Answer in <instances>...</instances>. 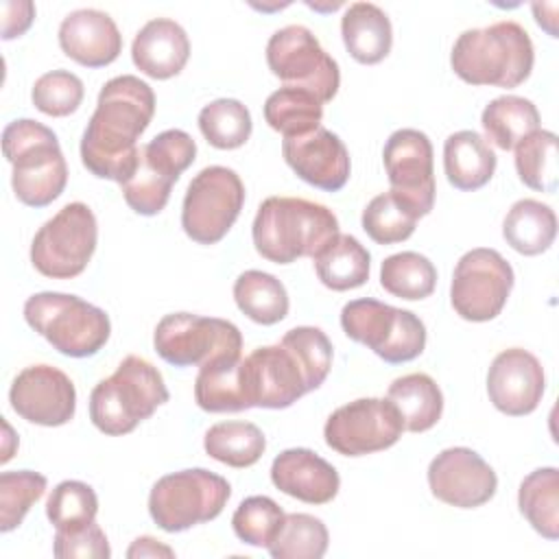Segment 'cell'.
I'll return each mask as SVG.
<instances>
[{"label": "cell", "instance_id": "1", "mask_svg": "<svg viewBox=\"0 0 559 559\" xmlns=\"http://www.w3.org/2000/svg\"><path fill=\"white\" fill-rule=\"evenodd\" d=\"M155 114L151 85L133 74L109 79L96 100V109L81 138V162L98 179L120 186L140 162L138 138Z\"/></svg>", "mask_w": 559, "mask_h": 559}, {"label": "cell", "instance_id": "2", "mask_svg": "<svg viewBox=\"0 0 559 559\" xmlns=\"http://www.w3.org/2000/svg\"><path fill=\"white\" fill-rule=\"evenodd\" d=\"M533 63V41L513 20L463 31L450 52L454 74L469 85L518 87L531 76Z\"/></svg>", "mask_w": 559, "mask_h": 559}, {"label": "cell", "instance_id": "3", "mask_svg": "<svg viewBox=\"0 0 559 559\" xmlns=\"http://www.w3.org/2000/svg\"><path fill=\"white\" fill-rule=\"evenodd\" d=\"M336 234V214L321 203L299 197L264 199L251 227L255 251L275 264H290L297 258H314Z\"/></svg>", "mask_w": 559, "mask_h": 559}, {"label": "cell", "instance_id": "4", "mask_svg": "<svg viewBox=\"0 0 559 559\" xmlns=\"http://www.w3.org/2000/svg\"><path fill=\"white\" fill-rule=\"evenodd\" d=\"M2 153L11 162V186L28 207H46L61 197L68 183V164L59 140L46 124L20 118L2 131Z\"/></svg>", "mask_w": 559, "mask_h": 559}, {"label": "cell", "instance_id": "5", "mask_svg": "<svg viewBox=\"0 0 559 559\" xmlns=\"http://www.w3.org/2000/svg\"><path fill=\"white\" fill-rule=\"evenodd\" d=\"M166 402L168 389L159 369L146 358L131 354L109 378L92 389L90 419L100 432L122 437Z\"/></svg>", "mask_w": 559, "mask_h": 559}, {"label": "cell", "instance_id": "6", "mask_svg": "<svg viewBox=\"0 0 559 559\" xmlns=\"http://www.w3.org/2000/svg\"><path fill=\"white\" fill-rule=\"evenodd\" d=\"M24 319L59 354L70 358L98 354L111 334L103 308L68 293L44 290L31 295L24 301Z\"/></svg>", "mask_w": 559, "mask_h": 559}, {"label": "cell", "instance_id": "7", "mask_svg": "<svg viewBox=\"0 0 559 559\" xmlns=\"http://www.w3.org/2000/svg\"><path fill=\"white\" fill-rule=\"evenodd\" d=\"M231 496L229 483L203 467L162 476L148 493V513L166 533H181L221 515Z\"/></svg>", "mask_w": 559, "mask_h": 559}, {"label": "cell", "instance_id": "8", "mask_svg": "<svg viewBox=\"0 0 559 559\" xmlns=\"http://www.w3.org/2000/svg\"><path fill=\"white\" fill-rule=\"evenodd\" d=\"M341 328L389 365L415 360L426 347V325L415 312L369 297L343 306Z\"/></svg>", "mask_w": 559, "mask_h": 559}, {"label": "cell", "instance_id": "9", "mask_svg": "<svg viewBox=\"0 0 559 559\" xmlns=\"http://www.w3.org/2000/svg\"><path fill=\"white\" fill-rule=\"evenodd\" d=\"M98 242V225L90 205L74 201L48 218L31 242V264L52 280L81 275Z\"/></svg>", "mask_w": 559, "mask_h": 559}, {"label": "cell", "instance_id": "10", "mask_svg": "<svg viewBox=\"0 0 559 559\" xmlns=\"http://www.w3.org/2000/svg\"><path fill=\"white\" fill-rule=\"evenodd\" d=\"M153 347L173 367H203L216 358L242 356V334L227 319L170 312L155 325Z\"/></svg>", "mask_w": 559, "mask_h": 559}, {"label": "cell", "instance_id": "11", "mask_svg": "<svg viewBox=\"0 0 559 559\" xmlns=\"http://www.w3.org/2000/svg\"><path fill=\"white\" fill-rule=\"evenodd\" d=\"M245 205V183L227 166H207L188 183L181 227L199 245H216L227 236Z\"/></svg>", "mask_w": 559, "mask_h": 559}, {"label": "cell", "instance_id": "12", "mask_svg": "<svg viewBox=\"0 0 559 559\" xmlns=\"http://www.w3.org/2000/svg\"><path fill=\"white\" fill-rule=\"evenodd\" d=\"M266 63L284 85L306 90L321 103H330L338 92V63L321 48L312 31L301 24L284 26L271 35Z\"/></svg>", "mask_w": 559, "mask_h": 559}, {"label": "cell", "instance_id": "13", "mask_svg": "<svg viewBox=\"0 0 559 559\" xmlns=\"http://www.w3.org/2000/svg\"><path fill=\"white\" fill-rule=\"evenodd\" d=\"M513 282L511 264L496 249H472L463 253L454 266L450 304L465 321H491L502 312Z\"/></svg>", "mask_w": 559, "mask_h": 559}, {"label": "cell", "instance_id": "14", "mask_svg": "<svg viewBox=\"0 0 559 559\" xmlns=\"http://www.w3.org/2000/svg\"><path fill=\"white\" fill-rule=\"evenodd\" d=\"M402 417L389 400L360 397L338 406L323 426L328 448L343 456H365L397 443Z\"/></svg>", "mask_w": 559, "mask_h": 559}, {"label": "cell", "instance_id": "15", "mask_svg": "<svg viewBox=\"0 0 559 559\" xmlns=\"http://www.w3.org/2000/svg\"><path fill=\"white\" fill-rule=\"evenodd\" d=\"M384 170L391 194L417 218L430 214L435 205V168L432 144L419 129H397L382 148Z\"/></svg>", "mask_w": 559, "mask_h": 559}, {"label": "cell", "instance_id": "16", "mask_svg": "<svg viewBox=\"0 0 559 559\" xmlns=\"http://www.w3.org/2000/svg\"><path fill=\"white\" fill-rule=\"evenodd\" d=\"M428 485L437 500L456 509H476L498 489L491 465L472 448H445L428 465Z\"/></svg>", "mask_w": 559, "mask_h": 559}, {"label": "cell", "instance_id": "17", "mask_svg": "<svg viewBox=\"0 0 559 559\" xmlns=\"http://www.w3.org/2000/svg\"><path fill=\"white\" fill-rule=\"evenodd\" d=\"M11 408L26 421L55 428L74 417L76 389L68 373L52 365L24 367L9 391Z\"/></svg>", "mask_w": 559, "mask_h": 559}, {"label": "cell", "instance_id": "18", "mask_svg": "<svg viewBox=\"0 0 559 559\" xmlns=\"http://www.w3.org/2000/svg\"><path fill=\"white\" fill-rule=\"evenodd\" d=\"M242 380L249 408H288L308 391L297 358L282 345H264L242 358Z\"/></svg>", "mask_w": 559, "mask_h": 559}, {"label": "cell", "instance_id": "19", "mask_svg": "<svg viewBox=\"0 0 559 559\" xmlns=\"http://www.w3.org/2000/svg\"><path fill=\"white\" fill-rule=\"evenodd\" d=\"M544 389V367L531 352L509 347L491 360L487 371V395L500 413L509 417L533 413L542 402Z\"/></svg>", "mask_w": 559, "mask_h": 559}, {"label": "cell", "instance_id": "20", "mask_svg": "<svg viewBox=\"0 0 559 559\" xmlns=\"http://www.w3.org/2000/svg\"><path fill=\"white\" fill-rule=\"evenodd\" d=\"M282 155L299 179L319 190L338 192L349 179L352 164L347 146L325 127L304 135L284 138Z\"/></svg>", "mask_w": 559, "mask_h": 559}, {"label": "cell", "instance_id": "21", "mask_svg": "<svg viewBox=\"0 0 559 559\" xmlns=\"http://www.w3.org/2000/svg\"><path fill=\"white\" fill-rule=\"evenodd\" d=\"M59 46L85 68H105L122 52V35L105 11L76 9L59 24Z\"/></svg>", "mask_w": 559, "mask_h": 559}, {"label": "cell", "instance_id": "22", "mask_svg": "<svg viewBox=\"0 0 559 559\" xmlns=\"http://www.w3.org/2000/svg\"><path fill=\"white\" fill-rule=\"evenodd\" d=\"M271 480L282 493L308 504H325L341 489L334 465L308 448L280 452L271 465Z\"/></svg>", "mask_w": 559, "mask_h": 559}, {"label": "cell", "instance_id": "23", "mask_svg": "<svg viewBox=\"0 0 559 559\" xmlns=\"http://www.w3.org/2000/svg\"><path fill=\"white\" fill-rule=\"evenodd\" d=\"M190 57V39L181 24L168 17L146 22L131 44L133 66L157 81L177 76Z\"/></svg>", "mask_w": 559, "mask_h": 559}, {"label": "cell", "instance_id": "24", "mask_svg": "<svg viewBox=\"0 0 559 559\" xmlns=\"http://www.w3.org/2000/svg\"><path fill=\"white\" fill-rule=\"evenodd\" d=\"M341 37L354 61L365 66L380 63L391 52V20L373 2H354L341 17Z\"/></svg>", "mask_w": 559, "mask_h": 559}, {"label": "cell", "instance_id": "25", "mask_svg": "<svg viewBox=\"0 0 559 559\" xmlns=\"http://www.w3.org/2000/svg\"><path fill=\"white\" fill-rule=\"evenodd\" d=\"M443 170L456 190L472 192L489 183L496 173V153L476 131H456L443 144Z\"/></svg>", "mask_w": 559, "mask_h": 559}, {"label": "cell", "instance_id": "26", "mask_svg": "<svg viewBox=\"0 0 559 559\" xmlns=\"http://www.w3.org/2000/svg\"><path fill=\"white\" fill-rule=\"evenodd\" d=\"M194 400L207 413L247 411L242 380V356H225L199 367L194 380Z\"/></svg>", "mask_w": 559, "mask_h": 559}, {"label": "cell", "instance_id": "27", "mask_svg": "<svg viewBox=\"0 0 559 559\" xmlns=\"http://www.w3.org/2000/svg\"><path fill=\"white\" fill-rule=\"evenodd\" d=\"M317 277L332 290H352L369 280L371 255L358 238L349 234H336L312 258Z\"/></svg>", "mask_w": 559, "mask_h": 559}, {"label": "cell", "instance_id": "28", "mask_svg": "<svg viewBox=\"0 0 559 559\" xmlns=\"http://www.w3.org/2000/svg\"><path fill=\"white\" fill-rule=\"evenodd\" d=\"M386 400L397 408L408 432L430 430L443 413V393L428 373L395 378L386 391Z\"/></svg>", "mask_w": 559, "mask_h": 559}, {"label": "cell", "instance_id": "29", "mask_svg": "<svg viewBox=\"0 0 559 559\" xmlns=\"http://www.w3.org/2000/svg\"><path fill=\"white\" fill-rule=\"evenodd\" d=\"M507 245L522 255H539L555 242L557 216L550 205L537 199H520L502 223Z\"/></svg>", "mask_w": 559, "mask_h": 559}, {"label": "cell", "instance_id": "30", "mask_svg": "<svg viewBox=\"0 0 559 559\" xmlns=\"http://www.w3.org/2000/svg\"><path fill=\"white\" fill-rule=\"evenodd\" d=\"M485 135L502 151L515 148L526 135L539 129V111L533 100L504 94L489 100L480 114Z\"/></svg>", "mask_w": 559, "mask_h": 559}, {"label": "cell", "instance_id": "31", "mask_svg": "<svg viewBox=\"0 0 559 559\" xmlns=\"http://www.w3.org/2000/svg\"><path fill=\"white\" fill-rule=\"evenodd\" d=\"M234 301L242 314L260 325H275L288 314V293L284 284L264 271L249 269L234 282Z\"/></svg>", "mask_w": 559, "mask_h": 559}, {"label": "cell", "instance_id": "32", "mask_svg": "<svg viewBox=\"0 0 559 559\" xmlns=\"http://www.w3.org/2000/svg\"><path fill=\"white\" fill-rule=\"evenodd\" d=\"M518 507L526 522L546 539H559V469L539 467L518 489Z\"/></svg>", "mask_w": 559, "mask_h": 559}, {"label": "cell", "instance_id": "33", "mask_svg": "<svg viewBox=\"0 0 559 559\" xmlns=\"http://www.w3.org/2000/svg\"><path fill=\"white\" fill-rule=\"evenodd\" d=\"M203 448L210 459L242 469L260 461L266 450V439L251 421H221L205 432Z\"/></svg>", "mask_w": 559, "mask_h": 559}, {"label": "cell", "instance_id": "34", "mask_svg": "<svg viewBox=\"0 0 559 559\" xmlns=\"http://www.w3.org/2000/svg\"><path fill=\"white\" fill-rule=\"evenodd\" d=\"M264 120L284 138L310 133L321 127L323 103L299 87H280L264 103Z\"/></svg>", "mask_w": 559, "mask_h": 559}, {"label": "cell", "instance_id": "35", "mask_svg": "<svg viewBox=\"0 0 559 559\" xmlns=\"http://www.w3.org/2000/svg\"><path fill=\"white\" fill-rule=\"evenodd\" d=\"M380 286L406 301L426 299L437 286V269L417 251L393 253L380 264Z\"/></svg>", "mask_w": 559, "mask_h": 559}, {"label": "cell", "instance_id": "36", "mask_svg": "<svg viewBox=\"0 0 559 559\" xmlns=\"http://www.w3.org/2000/svg\"><path fill=\"white\" fill-rule=\"evenodd\" d=\"M515 170L524 186L537 192H555L559 181L557 135L537 129L515 146Z\"/></svg>", "mask_w": 559, "mask_h": 559}, {"label": "cell", "instance_id": "37", "mask_svg": "<svg viewBox=\"0 0 559 559\" xmlns=\"http://www.w3.org/2000/svg\"><path fill=\"white\" fill-rule=\"evenodd\" d=\"M328 528L310 513H286L284 522L266 546L273 559H321L328 550Z\"/></svg>", "mask_w": 559, "mask_h": 559}, {"label": "cell", "instance_id": "38", "mask_svg": "<svg viewBox=\"0 0 559 559\" xmlns=\"http://www.w3.org/2000/svg\"><path fill=\"white\" fill-rule=\"evenodd\" d=\"M199 129L207 144L221 151L240 148L253 129L249 109L236 98H216L199 111Z\"/></svg>", "mask_w": 559, "mask_h": 559}, {"label": "cell", "instance_id": "39", "mask_svg": "<svg viewBox=\"0 0 559 559\" xmlns=\"http://www.w3.org/2000/svg\"><path fill=\"white\" fill-rule=\"evenodd\" d=\"M417 216L404 207L391 192L373 197L362 210V229L378 245H397L413 236Z\"/></svg>", "mask_w": 559, "mask_h": 559}, {"label": "cell", "instance_id": "40", "mask_svg": "<svg viewBox=\"0 0 559 559\" xmlns=\"http://www.w3.org/2000/svg\"><path fill=\"white\" fill-rule=\"evenodd\" d=\"M96 513H98L96 491L81 480L59 483L46 502V515L55 526V531H70V528L85 526L96 520Z\"/></svg>", "mask_w": 559, "mask_h": 559}, {"label": "cell", "instance_id": "41", "mask_svg": "<svg viewBox=\"0 0 559 559\" xmlns=\"http://www.w3.org/2000/svg\"><path fill=\"white\" fill-rule=\"evenodd\" d=\"M301 365L308 382V391L319 389L332 367V343L328 334L312 325H299L288 330L280 341Z\"/></svg>", "mask_w": 559, "mask_h": 559}, {"label": "cell", "instance_id": "42", "mask_svg": "<svg viewBox=\"0 0 559 559\" xmlns=\"http://www.w3.org/2000/svg\"><path fill=\"white\" fill-rule=\"evenodd\" d=\"M197 157V144L190 133L181 129H168L155 135L148 144L140 146V159L159 177L177 183L181 173L192 166Z\"/></svg>", "mask_w": 559, "mask_h": 559}, {"label": "cell", "instance_id": "43", "mask_svg": "<svg viewBox=\"0 0 559 559\" xmlns=\"http://www.w3.org/2000/svg\"><path fill=\"white\" fill-rule=\"evenodd\" d=\"M46 476L31 469L0 474V531L17 528L28 509L44 496Z\"/></svg>", "mask_w": 559, "mask_h": 559}, {"label": "cell", "instance_id": "44", "mask_svg": "<svg viewBox=\"0 0 559 559\" xmlns=\"http://www.w3.org/2000/svg\"><path fill=\"white\" fill-rule=\"evenodd\" d=\"M284 515L286 513L273 498L249 496L234 511L231 526L240 542L255 546V548H262V546L266 548L273 542V537L277 535L280 526L284 522Z\"/></svg>", "mask_w": 559, "mask_h": 559}, {"label": "cell", "instance_id": "45", "mask_svg": "<svg viewBox=\"0 0 559 559\" xmlns=\"http://www.w3.org/2000/svg\"><path fill=\"white\" fill-rule=\"evenodd\" d=\"M85 90L83 81L70 70H52L41 74L31 90V100L35 109L46 116L63 118L79 109L83 103Z\"/></svg>", "mask_w": 559, "mask_h": 559}, {"label": "cell", "instance_id": "46", "mask_svg": "<svg viewBox=\"0 0 559 559\" xmlns=\"http://www.w3.org/2000/svg\"><path fill=\"white\" fill-rule=\"evenodd\" d=\"M173 181L159 177L155 170H151L142 159L138 162L135 173L120 186L122 188V197L127 201V205L142 216H155L159 214L168 199H170V190H173Z\"/></svg>", "mask_w": 559, "mask_h": 559}, {"label": "cell", "instance_id": "47", "mask_svg": "<svg viewBox=\"0 0 559 559\" xmlns=\"http://www.w3.org/2000/svg\"><path fill=\"white\" fill-rule=\"evenodd\" d=\"M52 555L57 559H107L111 555V548L105 531L94 520L79 528L55 531Z\"/></svg>", "mask_w": 559, "mask_h": 559}, {"label": "cell", "instance_id": "48", "mask_svg": "<svg viewBox=\"0 0 559 559\" xmlns=\"http://www.w3.org/2000/svg\"><path fill=\"white\" fill-rule=\"evenodd\" d=\"M35 20V4L31 0H4L2 2V39H15L24 35Z\"/></svg>", "mask_w": 559, "mask_h": 559}, {"label": "cell", "instance_id": "49", "mask_svg": "<svg viewBox=\"0 0 559 559\" xmlns=\"http://www.w3.org/2000/svg\"><path fill=\"white\" fill-rule=\"evenodd\" d=\"M127 557H129V559H140V557H175V550H173L170 546L162 544L159 539L144 535V537H138V539L129 546Z\"/></svg>", "mask_w": 559, "mask_h": 559}]
</instances>
